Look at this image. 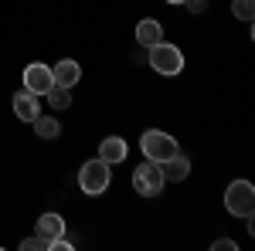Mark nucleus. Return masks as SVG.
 Listing matches in <instances>:
<instances>
[{"label":"nucleus","instance_id":"20e7f679","mask_svg":"<svg viewBox=\"0 0 255 251\" xmlns=\"http://www.w3.org/2000/svg\"><path fill=\"white\" fill-rule=\"evenodd\" d=\"M225 211L235 214V217H252L255 211V187L249 180H235L228 190H225Z\"/></svg>","mask_w":255,"mask_h":251},{"label":"nucleus","instance_id":"2eb2a0df","mask_svg":"<svg viewBox=\"0 0 255 251\" xmlns=\"http://www.w3.org/2000/svg\"><path fill=\"white\" fill-rule=\"evenodd\" d=\"M232 10H235L238 20H252L255 14V0H232Z\"/></svg>","mask_w":255,"mask_h":251},{"label":"nucleus","instance_id":"423d86ee","mask_svg":"<svg viewBox=\"0 0 255 251\" xmlns=\"http://www.w3.org/2000/svg\"><path fill=\"white\" fill-rule=\"evenodd\" d=\"M55 85V78H51V68L48 65H41V61H31L27 68H24V88L27 92H34V95H48V88Z\"/></svg>","mask_w":255,"mask_h":251},{"label":"nucleus","instance_id":"6e6552de","mask_svg":"<svg viewBox=\"0 0 255 251\" xmlns=\"http://www.w3.org/2000/svg\"><path fill=\"white\" fill-rule=\"evenodd\" d=\"M34 231H38V238L48 245V241H55V238H61V234H65V221H61V214L48 211V214H41V217H38Z\"/></svg>","mask_w":255,"mask_h":251},{"label":"nucleus","instance_id":"0eeeda50","mask_svg":"<svg viewBox=\"0 0 255 251\" xmlns=\"http://www.w3.org/2000/svg\"><path fill=\"white\" fill-rule=\"evenodd\" d=\"M51 78H55V85H65V88H75L82 78V65L75 58H61L55 68H51Z\"/></svg>","mask_w":255,"mask_h":251},{"label":"nucleus","instance_id":"7ed1b4c3","mask_svg":"<svg viewBox=\"0 0 255 251\" xmlns=\"http://www.w3.org/2000/svg\"><path fill=\"white\" fill-rule=\"evenodd\" d=\"M139 150H143L146 160H153V163H163V160H170L174 153H180L177 150V139L170 133H160V129H146L143 139H139Z\"/></svg>","mask_w":255,"mask_h":251},{"label":"nucleus","instance_id":"ddd939ff","mask_svg":"<svg viewBox=\"0 0 255 251\" xmlns=\"http://www.w3.org/2000/svg\"><path fill=\"white\" fill-rule=\"evenodd\" d=\"M31 126H34V133H38L41 139H55V136L61 133V122L55 116H38Z\"/></svg>","mask_w":255,"mask_h":251},{"label":"nucleus","instance_id":"1a4fd4ad","mask_svg":"<svg viewBox=\"0 0 255 251\" xmlns=\"http://www.w3.org/2000/svg\"><path fill=\"white\" fill-rule=\"evenodd\" d=\"M126 153H129V146H126V139H119V136H106V139L99 143V160H106L109 167L123 163Z\"/></svg>","mask_w":255,"mask_h":251},{"label":"nucleus","instance_id":"f3484780","mask_svg":"<svg viewBox=\"0 0 255 251\" xmlns=\"http://www.w3.org/2000/svg\"><path fill=\"white\" fill-rule=\"evenodd\" d=\"M184 3H187L191 14H204V7H208V0H184Z\"/></svg>","mask_w":255,"mask_h":251},{"label":"nucleus","instance_id":"39448f33","mask_svg":"<svg viewBox=\"0 0 255 251\" xmlns=\"http://www.w3.org/2000/svg\"><path fill=\"white\" fill-rule=\"evenodd\" d=\"M163 170H160V163L153 160H146V163H139L136 170H133V187H136L139 197H157L163 190Z\"/></svg>","mask_w":255,"mask_h":251},{"label":"nucleus","instance_id":"6ab92c4d","mask_svg":"<svg viewBox=\"0 0 255 251\" xmlns=\"http://www.w3.org/2000/svg\"><path fill=\"white\" fill-rule=\"evenodd\" d=\"M167 3H177V7H180V3H184V0H167Z\"/></svg>","mask_w":255,"mask_h":251},{"label":"nucleus","instance_id":"4468645a","mask_svg":"<svg viewBox=\"0 0 255 251\" xmlns=\"http://www.w3.org/2000/svg\"><path fill=\"white\" fill-rule=\"evenodd\" d=\"M48 102H51V109H68L72 105V88H65V85H51L48 88Z\"/></svg>","mask_w":255,"mask_h":251},{"label":"nucleus","instance_id":"f8f14e48","mask_svg":"<svg viewBox=\"0 0 255 251\" xmlns=\"http://www.w3.org/2000/svg\"><path fill=\"white\" fill-rule=\"evenodd\" d=\"M136 41L143 44V48H153L157 41H163V27H160V20H153V17L139 20V24H136Z\"/></svg>","mask_w":255,"mask_h":251},{"label":"nucleus","instance_id":"dca6fc26","mask_svg":"<svg viewBox=\"0 0 255 251\" xmlns=\"http://www.w3.org/2000/svg\"><path fill=\"white\" fill-rule=\"evenodd\" d=\"M20 248H24V251H48V245L34 234V238H24V241H20Z\"/></svg>","mask_w":255,"mask_h":251},{"label":"nucleus","instance_id":"a211bd4d","mask_svg":"<svg viewBox=\"0 0 255 251\" xmlns=\"http://www.w3.org/2000/svg\"><path fill=\"white\" fill-rule=\"evenodd\" d=\"M235 248V241H228V238H218L215 241V251H232Z\"/></svg>","mask_w":255,"mask_h":251},{"label":"nucleus","instance_id":"f03ea898","mask_svg":"<svg viewBox=\"0 0 255 251\" xmlns=\"http://www.w3.org/2000/svg\"><path fill=\"white\" fill-rule=\"evenodd\" d=\"M150 55L146 61L153 65V72L160 75H180V68H184V55H180V48L177 44H167V41H157L153 48H146Z\"/></svg>","mask_w":255,"mask_h":251},{"label":"nucleus","instance_id":"f257e3e1","mask_svg":"<svg viewBox=\"0 0 255 251\" xmlns=\"http://www.w3.org/2000/svg\"><path fill=\"white\" fill-rule=\"evenodd\" d=\"M109 180H113V173H109V163L106 160H89L85 167L79 170V187L89 197H99V193H106L109 190Z\"/></svg>","mask_w":255,"mask_h":251},{"label":"nucleus","instance_id":"9b49d317","mask_svg":"<svg viewBox=\"0 0 255 251\" xmlns=\"http://www.w3.org/2000/svg\"><path fill=\"white\" fill-rule=\"evenodd\" d=\"M160 170H163V180H184V176L191 173V160L184 153H174L170 160L160 163Z\"/></svg>","mask_w":255,"mask_h":251},{"label":"nucleus","instance_id":"9d476101","mask_svg":"<svg viewBox=\"0 0 255 251\" xmlns=\"http://www.w3.org/2000/svg\"><path fill=\"white\" fill-rule=\"evenodd\" d=\"M14 116L17 119H24V122H34V119L41 116V102H38V95L34 92H17L14 95Z\"/></svg>","mask_w":255,"mask_h":251}]
</instances>
